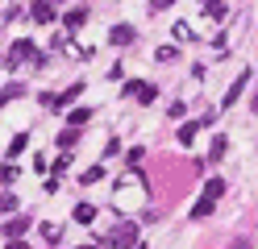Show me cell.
Returning <instances> with one entry per match:
<instances>
[{
  "instance_id": "44dd1931",
  "label": "cell",
  "mask_w": 258,
  "mask_h": 249,
  "mask_svg": "<svg viewBox=\"0 0 258 249\" xmlns=\"http://www.w3.org/2000/svg\"><path fill=\"white\" fill-rule=\"evenodd\" d=\"M175 0H150V9H171Z\"/></svg>"
},
{
  "instance_id": "9a60e30c",
  "label": "cell",
  "mask_w": 258,
  "mask_h": 249,
  "mask_svg": "<svg viewBox=\"0 0 258 249\" xmlns=\"http://www.w3.org/2000/svg\"><path fill=\"white\" fill-rule=\"evenodd\" d=\"M75 141H79V129H75V125H71V129H62V133H58V149H71Z\"/></svg>"
},
{
  "instance_id": "52a82bcc",
  "label": "cell",
  "mask_w": 258,
  "mask_h": 249,
  "mask_svg": "<svg viewBox=\"0 0 258 249\" xmlns=\"http://www.w3.org/2000/svg\"><path fill=\"white\" fill-rule=\"evenodd\" d=\"M29 224H34L29 216H13V220H5V237H9V241H13V237H25Z\"/></svg>"
},
{
  "instance_id": "7c38bea8",
  "label": "cell",
  "mask_w": 258,
  "mask_h": 249,
  "mask_svg": "<svg viewBox=\"0 0 258 249\" xmlns=\"http://www.w3.org/2000/svg\"><path fill=\"white\" fill-rule=\"evenodd\" d=\"M88 121H92V108H71L67 112V125H75V129H84Z\"/></svg>"
},
{
  "instance_id": "cb8c5ba5",
  "label": "cell",
  "mask_w": 258,
  "mask_h": 249,
  "mask_svg": "<svg viewBox=\"0 0 258 249\" xmlns=\"http://www.w3.org/2000/svg\"><path fill=\"white\" fill-rule=\"evenodd\" d=\"M5 100H9V96H0V108H5Z\"/></svg>"
},
{
  "instance_id": "ba28073f",
  "label": "cell",
  "mask_w": 258,
  "mask_h": 249,
  "mask_svg": "<svg viewBox=\"0 0 258 249\" xmlns=\"http://www.w3.org/2000/svg\"><path fill=\"white\" fill-rule=\"evenodd\" d=\"M134 38H138L134 25H112V29H108V42H112V46H129Z\"/></svg>"
},
{
  "instance_id": "30bf717a",
  "label": "cell",
  "mask_w": 258,
  "mask_h": 249,
  "mask_svg": "<svg viewBox=\"0 0 258 249\" xmlns=\"http://www.w3.org/2000/svg\"><path fill=\"white\" fill-rule=\"evenodd\" d=\"M204 13H208V21H225V17H229V5H225V0H204Z\"/></svg>"
},
{
  "instance_id": "ffe728a7",
  "label": "cell",
  "mask_w": 258,
  "mask_h": 249,
  "mask_svg": "<svg viewBox=\"0 0 258 249\" xmlns=\"http://www.w3.org/2000/svg\"><path fill=\"white\" fill-rule=\"evenodd\" d=\"M5 249H29V245H25V241H21V237H13V241H9V245H5Z\"/></svg>"
},
{
  "instance_id": "5bb4252c",
  "label": "cell",
  "mask_w": 258,
  "mask_h": 249,
  "mask_svg": "<svg viewBox=\"0 0 258 249\" xmlns=\"http://www.w3.org/2000/svg\"><path fill=\"white\" fill-rule=\"evenodd\" d=\"M96 216H100V212H96L92 204H79V208H75V220H79V224H92Z\"/></svg>"
},
{
  "instance_id": "6da1fadb",
  "label": "cell",
  "mask_w": 258,
  "mask_h": 249,
  "mask_svg": "<svg viewBox=\"0 0 258 249\" xmlns=\"http://www.w3.org/2000/svg\"><path fill=\"white\" fill-rule=\"evenodd\" d=\"M225 195V179H208L204 183V191H200V199L191 204V220H204V216H213V208H217V199Z\"/></svg>"
},
{
  "instance_id": "277c9868",
  "label": "cell",
  "mask_w": 258,
  "mask_h": 249,
  "mask_svg": "<svg viewBox=\"0 0 258 249\" xmlns=\"http://www.w3.org/2000/svg\"><path fill=\"white\" fill-rule=\"evenodd\" d=\"M121 92H125V96H134L138 104H154V96H158V88H154V83H142V79L121 83Z\"/></svg>"
},
{
  "instance_id": "2e32d148",
  "label": "cell",
  "mask_w": 258,
  "mask_h": 249,
  "mask_svg": "<svg viewBox=\"0 0 258 249\" xmlns=\"http://www.w3.org/2000/svg\"><path fill=\"white\" fill-rule=\"evenodd\" d=\"M225 149H229V137H217L213 149H208V162H221V158H225Z\"/></svg>"
},
{
  "instance_id": "7a4b0ae2",
  "label": "cell",
  "mask_w": 258,
  "mask_h": 249,
  "mask_svg": "<svg viewBox=\"0 0 258 249\" xmlns=\"http://www.w3.org/2000/svg\"><path fill=\"white\" fill-rule=\"evenodd\" d=\"M5 58H9V66H17V62H38L42 54H38V46L29 42V38H21V42H13V46H9V54H5Z\"/></svg>"
},
{
  "instance_id": "d4e9b609",
  "label": "cell",
  "mask_w": 258,
  "mask_h": 249,
  "mask_svg": "<svg viewBox=\"0 0 258 249\" xmlns=\"http://www.w3.org/2000/svg\"><path fill=\"white\" fill-rule=\"evenodd\" d=\"M79 249H96V245H79Z\"/></svg>"
},
{
  "instance_id": "4fadbf2b",
  "label": "cell",
  "mask_w": 258,
  "mask_h": 249,
  "mask_svg": "<svg viewBox=\"0 0 258 249\" xmlns=\"http://www.w3.org/2000/svg\"><path fill=\"white\" fill-rule=\"evenodd\" d=\"M196 133H200V121H191V125H179V145H191V141H196Z\"/></svg>"
},
{
  "instance_id": "5b68a950",
  "label": "cell",
  "mask_w": 258,
  "mask_h": 249,
  "mask_svg": "<svg viewBox=\"0 0 258 249\" xmlns=\"http://www.w3.org/2000/svg\"><path fill=\"white\" fill-rule=\"evenodd\" d=\"M246 83H250V71H241V75L229 83V92H225V100H221V108H233V104H237V96L246 92Z\"/></svg>"
},
{
  "instance_id": "484cf974",
  "label": "cell",
  "mask_w": 258,
  "mask_h": 249,
  "mask_svg": "<svg viewBox=\"0 0 258 249\" xmlns=\"http://www.w3.org/2000/svg\"><path fill=\"white\" fill-rule=\"evenodd\" d=\"M138 249H150V245H138Z\"/></svg>"
},
{
  "instance_id": "603a6c76",
  "label": "cell",
  "mask_w": 258,
  "mask_h": 249,
  "mask_svg": "<svg viewBox=\"0 0 258 249\" xmlns=\"http://www.w3.org/2000/svg\"><path fill=\"white\" fill-rule=\"evenodd\" d=\"M250 104H254V112H258V92H254V100H250Z\"/></svg>"
},
{
  "instance_id": "8fae6325",
  "label": "cell",
  "mask_w": 258,
  "mask_h": 249,
  "mask_svg": "<svg viewBox=\"0 0 258 249\" xmlns=\"http://www.w3.org/2000/svg\"><path fill=\"white\" fill-rule=\"evenodd\" d=\"M25 149H29V133H17V137L9 141V149H5V154H9V158H21Z\"/></svg>"
},
{
  "instance_id": "3957f363",
  "label": "cell",
  "mask_w": 258,
  "mask_h": 249,
  "mask_svg": "<svg viewBox=\"0 0 258 249\" xmlns=\"http://www.w3.org/2000/svg\"><path fill=\"white\" fill-rule=\"evenodd\" d=\"M108 245H117V249H138V224H134V220H121L117 232L108 237Z\"/></svg>"
},
{
  "instance_id": "9c48e42d",
  "label": "cell",
  "mask_w": 258,
  "mask_h": 249,
  "mask_svg": "<svg viewBox=\"0 0 258 249\" xmlns=\"http://www.w3.org/2000/svg\"><path fill=\"white\" fill-rule=\"evenodd\" d=\"M62 25H67L71 33H75V29H84V25H88V9H71V13H62Z\"/></svg>"
},
{
  "instance_id": "7402d4cb",
  "label": "cell",
  "mask_w": 258,
  "mask_h": 249,
  "mask_svg": "<svg viewBox=\"0 0 258 249\" xmlns=\"http://www.w3.org/2000/svg\"><path fill=\"white\" fill-rule=\"evenodd\" d=\"M233 249H250V241H237V245H233Z\"/></svg>"
},
{
  "instance_id": "8992f818",
  "label": "cell",
  "mask_w": 258,
  "mask_h": 249,
  "mask_svg": "<svg viewBox=\"0 0 258 249\" xmlns=\"http://www.w3.org/2000/svg\"><path fill=\"white\" fill-rule=\"evenodd\" d=\"M29 17H34L38 25H50L58 13H54V5H50V0H34V9H29Z\"/></svg>"
},
{
  "instance_id": "e0dca14e",
  "label": "cell",
  "mask_w": 258,
  "mask_h": 249,
  "mask_svg": "<svg viewBox=\"0 0 258 249\" xmlns=\"http://www.w3.org/2000/svg\"><path fill=\"white\" fill-rule=\"evenodd\" d=\"M100 179H104V166H88V171L79 175V183H88V187H92V183H100Z\"/></svg>"
},
{
  "instance_id": "ac0fdd59",
  "label": "cell",
  "mask_w": 258,
  "mask_h": 249,
  "mask_svg": "<svg viewBox=\"0 0 258 249\" xmlns=\"http://www.w3.org/2000/svg\"><path fill=\"white\" fill-rule=\"evenodd\" d=\"M0 212H17V199H13V195H0Z\"/></svg>"
},
{
  "instance_id": "d6986e66",
  "label": "cell",
  "mask_w": 258,
  "mask_h": 249,
  "mask_svg": "<svg viewBox=\"0 0 258 249\" xmlns=\"http://www.w3.org/2000/svg\"><path fill=\"white\" fill-rule=\"evenodd\" d=\"M17 179V166H0V183H13Z\"/></svg>"
}]
</instances>
